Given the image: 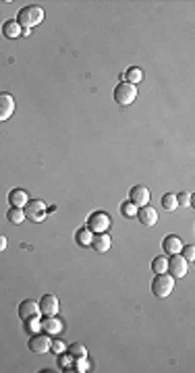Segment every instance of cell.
Segmentation results:
<instances>
[{"mask_svg": "<svg viewBox=\"0 0 195 373\" xmlns=\"http://www.w3.org/2000/svg\"><path fill=\"white\" fill-rule=\"evenodd\" d=\"M44 21V11L40 7H23L21 11L17 13V23L21 27H27V29H33L35 25H40Z\"/></svg>", "mask_w": 195, "mask_h": 373, "instance_id": "1", "label": "cell"}, {"mask_svg": "<svg viewBox=\"0 0 195 373\" xmlns=\"http://www.w3.org/2000/svg\"><path fill=\"white\" fill-rule=\"evenodd\" d=\"M172 288H174V278L170 276L168 272L156 274V278L152 280V292H154L158 299H166L168 294L172 292Z\"/></svg>", "mask_w": 195, "mask_h": 373, "instance_id": "2", "label": "cell"}, {"mask_svg": "<svg viewBox=\"0 0 195 373\" xmlns=\"http://www.w3.org/2000/svg\"><path fill=\"white\" fill-rule=\"evenodd\" d=\"M135 97H137V87H135L133 83L121 81L119 85L114 87V100H116V104L129 106V104L135 102Z\"/></svg>", "mask_w": 195, "mask_h": 373, "instance_id": "3", "label": "cell"}, {"mask_svg": "<svg viewBox=\"0 0 195 373\" xmlns=\"http://www.w3.org/2000/svg\"><path fill=\"white\" fill-rule=\"evenodd\" d=\"M23 211H25V218L27 220H31V222H44L48 207H46V203L42 199H33V201H27V205L23 207Z\"/></svg>", "mask_w": 195, "mask_h": 373, "instance_id": "4", "label": "cell"}, {"mask_svg": "<svg viewBox=\"0 0 195 373\" xmlns=\"http://www.w3.org/2000/svg\"><path fill=\"white\" fill-rule=\"evenodd\" d=\"M87 228L95 234V232H106L110 228V216L106 211H93L87 218Z\"/></svg>", "mask_w": 195, "mask_h": 373, "instance_id": "5", "label": "cell"}, {"mask_svg": "<svg viewBox=\"0 0 195 373\" xmlns=\"http://www.w3.org/2000/svg\"><path fill=\"white\" fill-rule=\"evenodd\" d=\"M187 259L183 257V255H168V268H166V272L170 274L172 278H183L185 274H187Z\"/></svg>", "mask_w": 195, "mask_h": 373, "instance_id": "6", "label": "cell"}, {"mask_svg": "<svg viewBox=\"0 0 195 373\" xmlns=\"http://www.w3.org/2000/svg\"><path fill=\"white\" fill-rule=\"evenodd\" d=\"M50 336L48 334H33V336L29 338V350L31 352H35V355H46V352H50Z\"/></svg>", "mask_w": 195, "mask_h": 373, "instance_id": "7", "label": "cell"}, {"mask_svg": "<svg viewBox=\"0 0 195 373\" xmlns=\"http://www.w3.org/2000/svg\"><path fill=\"white\" fill-rule=\"evenodd\" d=\"M17 313H19V317H21L23 322L33 319V317H40V303L33 301V299H25L21 305H19Z\"/></svg>", "mask_w": 195, "mask_h": 373, "instance_id": "8", "label": "cell"}, {"mask_svg": "<svg viewBox=\"0 0 195 373\" xmlns=\"http://www.w3.org/2000/svg\"><path fill=\"white\" fill-rule=\"evenodd\" d=\"M129 201L135 205V207H141V205H148L150 203V199H152V195H150V189L148 187H143V185H137V187H133L131 191H129Z\"/></svg>", "mask_w": 195, "mask_h": 373, "instance_id": "9", "label": "cell"}, {"mask_svg": "<svg viewBox=\"0 0 195 373\" xmlns=\"http://www.w3.org/2000/svg\"><path fill=\"white\" fill-rule=\"evenodd\" d=\"M63 328H65L63 319L56 315H46V319H42V332L48 334V336H58L63 332Z\"/></svg>", "mask_w": 195, "mask_h": 373, "instance_id": "10", "label": "cell"}, {"mask_svg": "<svg viewBox=\"0 0 195 373\" xmlns=\"http://www.w3.org/2000/svg\"><path fill=\"white\" fill-rule=\"evenodd\" d=\"M40 303V313H44V315H56L58 309H61V303H58V297H54V294H44Z\"/></svg>", "mask_w": 195, "mask_h": 373, "instance_id": "11", "label": "cell"}, {"mask_svg": "<svg viewBox=\"0 0 195 373\" xmlns=\"http://www.w3.org/2000/svg\"><path fill=\"white\" fill-rule=\"evenodd\" d=\"M15 112V100L11 93H0V121H9Z\"/></svg>", "mask_w": 195, "mask_h": 373, "instance_id": "12", "label": "cell"}, {"mask_svg": "<svg viewBox=\"0 0 195 373\" xmlns=\"http://www.w3.org/2000/svg\"><path fill=\"white\" fill-rule=\"evenodd\" d=\"M137 218H139V222H141L143 226H154L156 222H158V211H156V209L148 203V205H141V207L137 209Z\"/></svg>", "mask_w": 195, "mask_h": 373, "instance_id": "13", "label": "cell"}, {"mask_svg": "<svg viewBox=\"0 0 195 373\" xmlns=\"http://www.w3.org/2000/svg\"><path fill=\"white\" fill-rule=\"evenodd\" d=\"M110 245H112L110 234H106V232H95V234H93L91 247H93L95 253H106V251L110 249Z\"/></svg>", "mask_w": 195, "mask_h": 373, "instance_id": "14", "label": "cell"}, {"mask_svg": "<svg viewBox=\"0 0 195 373\" xmlns=\"http://www.w3.org/2000/svg\"><path fill=\"white\" fill-rule=\"evenodd\" d=\"M162 249H164L166 255H177L183 249V241L177 237V234H168V237L162 241Z\"/></svg>", "mask_w": 195, "mask_h": 373, "instance_id": "15", "label": "cell"}, {"mask_svg": "<svg viewBox=\"0 0 195 373\" xmlns=\"http://www.w3.org/2000/svg\"><path fill=\"white\" fill-rule=\"evenodd\" d=\"M27 201H29V195H27V191H23V189H13V191L9 193V203H11V207H25Z\"/></svg>", "mask_w": 195, "mask_h": 373, "instance_id": "16", "label": "cell"}, {"mask_svg": "<svg viewBox=\"0 0 195 373\" xmlns=\"http://www.w3.org/2000/svg\"><path fill=\"white\" fill-rule=\"evenodd\" d=\"M3 33L9 40H15V37H21V25L17 23V19H9V21L3 23Z\"/></svg>", "mask_w": 195, "mask_h": 373, "instance_id": "17", "label": "cell"}, {"mask_svg": "<svg viewBox=\"0 0 195 373\" xmlns=\"http://www.w3.org/2000/svg\"><path fill=\"white\" fill-rule=\"evenodd\" d=\"M123 79H125L127 83L137 85V83L143 79V73H141V69H137V67H131V69H127V73H125Z\"/></svg>", "mask_w": 195, "mask_h": 373, "instance_id": "18", "label": "cell"}, {"mask_svg": "<svg viewBox=\"0 0 195 373\" xmlns=\"http://www.w3.org/2000/svg\"><path fill=\"white\" fill-rule=\"evenodd\" d=\"M7 220H9L11 224H21V222L25 220L23 207H11V209L7 211Z\"/></svg>", "mask_w": 195, "mask_h": 373, "instance_id": "19", "label": "cell"}, {"mask_svg": "<svg viewBox=\"0 0 195 373\" xmlns=\"http://www.w3.org/2000/svg\"><path fill=\"white\" fill-rule=\"evenodd\" d=\"M91 239H93V232H91L87 226H83V228L77 230V243H79L81 247L91 245Z\"/></svg>", "mask_w": 195, "mask_h": 373, "instance_id": "20", "label": "cell"}, {"mask_svg": "<svg viewBox=\"0 0 195 373\" xmlns=\"http://www.w3.org/2000/svg\"><path fill=\"white\" fill-rule=\"evenodd\" d=\"M69 355L73 357V359H83V357H87V348L81 344V342H73V344H69Z\"/></svg>", "mask_w": 195, "mask_h": 373, "instance_id": "21", "label": "cell"}, {"mask_svg": "<svg viewBox=\"0 0 195 373\" xmlns=\"http://www.w3.org/2000/svg\"><path fill=\"white\" fill-rule=\"evenodd\" d=\"M166 268H168V259H166V255H160V257H154V261H152V270H154V274H164V272H166Z\"/></svg>", "mask_w": 195, "mask_h": 373, "instance_id": "22", "label": "cell"}, {"mask_svg": "<svg viewBox=\"0 0 195 373\" xmlns=\"http://www.w3.org/2000/svg\"><path fill=\"white\" fill-rule=\"evenodd\" d=\"M162 207L166 209V211H174L179 207V203H177V195L174 193H166L164 197H162Z\"/></svg>", "mask_w": 195, "mask_h": 373, "instance_id": "23", "label": "cell"}, {"mask_svg": "<svg viewBox=\"0 0 195 373\" xmlns=\"http://www.w3.org/2000/svg\"><path fill=\"white\" fill-rule=\"evenodd\" d=\"M25 330H27L29 334H37V332H42V319H40V317L27 319V322H25Z\"/></svg>", "mask_w": 195, "mask_h": 373, "instance_id": "24", "label": "cell"}, {"mask_svg": "<svg viewBox=\"0 0 195 373\" xmlns=\"http://www.w3.org/2000/svg\"><path fill=\"white\" fill-rule=\"evenodd\" d=\"M121 214L127 216V218H133V216H137V207L131 201H125V203H121Z\"/></svg>", "mask_w": 195, "mask_h": 373, "instance_id": "25", "label": "cell"}, {"mask_svg": "<svg viewBox=\"0 0 195 373\" xmlns=\"http://www.w3.org/2000/svg\"><path fill=\"white\" fill-rule=\"evenodd\" d=\"M50 350L54 352V355H63V352L67 350V344H65L61 338H56V340L50 342Z\"/></svg>", "mask_w": 195, "mask_h": 373, "instance_id": "26", "label": "cell"}, {"mask_svg": "<svg viewBox=\"0 0 195 373\" xmlns=\"http://www.w3.org/2000/svg\"><path fill=\"white\" fill-rule=\"evenodd\" d=\"M181 253H183V257H185L187 261H193V259H195V247H193V245H183Z\"/></svg>", "mask_w": 195, "mask_h": 373, "instance_id": "27", "label": "cell"}, {"mask_svg": "<svg viewBox=\"0 0 195 373\" xmlns=\"http://www.w3.org/2000/svg\"><path fill=\"white\" fill-rule=\"evenodd\" d=\"M177 203L189 207V205H191V193H179V195H177Z\"/></svg>", "mask_w": 195, "mask_h": 373, "instance_id": "28", "label": "cell"}, {"mask_svg": "<svg viewBox=\"0 0 195 373\" xmlns=\"http://www.w3.org/2000/svg\"><path fill=\"white\" fill-rule=\"evenodd\" d=\"M75 371H87L89 369V365H87V361H85V357L83 359H75Z\"/></svg>", "mask_w": 195, "mask_h": 373, "instance_id": "29", "label": "cell"}, {"mask_svg": "<svg viewBox=\"0 0 195 373\" xmlns=\"http://www.w3.org/2000/svg\"><path fill=\"white\" fill-rule=\"evenodd\" d=\"M7 245H9V243H7V237H5V234H0V253L7 249Z\"/></svg>", "mask_w": 195, "mask_h": 373, "instance_id": "30", "label": "cell"}, {"mask_svg": "<svg viewBox=\"0 0 195 373\" xmlns=\"http://www.w3.org/2000/svg\"><path fill=\"white\" fill-rule=\"evenodd\" d=\"M71 359H73L71 355H69V357H63V359H61V365H63V367H69V365H71Z\"/></svg>", "mask_w": 195, "mask_h": 373, "instance_id": "31", "label": "cell"}, {"mask_svg": "<svg viewBox=\"0 0 195 373\" xmlns=\"http://www.w3.org/2000/svg\"><path fill=\"white\" fill-rule=\"evenodd\" d=\"M21 35H23V37L31 35V29H27V27H21Z\"/></svg>", "mask_w": 195, "mask_h": 373, "instance_id": "32", "label": "cell"}]
</instances>
